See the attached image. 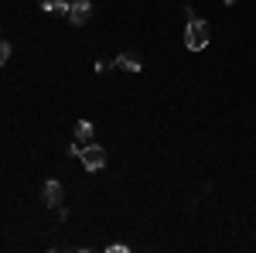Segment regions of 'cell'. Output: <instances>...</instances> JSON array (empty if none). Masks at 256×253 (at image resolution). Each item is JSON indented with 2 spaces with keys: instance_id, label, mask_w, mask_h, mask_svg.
<instances>
[{
  "instance_id": "6",
  "label": "cell",
  "mask_w": 256,
  "mask_h": 253,
  "mask_svg": "<svg viewBox=\"0 0 256 253\" xmlns=\"http://www.w3.org/2000/svg\"><path fill=\"white\" fill-rule=\"evenodd\" d=\"M92 134H96V130H92L89 120H79V123H76V144H92Z\"/></svg>"
},
{
  "instance_id": "7",
  "label": "cell",
  "mask_w": 256,
  "mask_h": 253,
  "mask_svg": "<svg viewBox=\"0 0 256 253\" xmlns=\"http://www.w3.org/2000/svg\"><path fill=\"white\" fill-rule=\"evenodd\" d=\"M68 4L72 0H38V7L48 14H68Z\"/></svg>"
},
{
  "instance_id": "1",
  "label": "cell",
  "mask_w": 256,
  "mask_h": 253,
  "mask_svg": "<svg viewBox=\"0 0 256 253\" xmlns=\"http://www.w3.org/2000/svg\"><path fill=\"white\" fill-rule=\"evenodd\" d=\"M208 24L205 21H198V18H188V31H184V45L192 48V52H202L205 45H208Z\"/></svg>"
},
{
  "instance_id": "8",
  "label": "cell",
  "mask_w": 256,
  "mask_h": 253,
  "mask_svg": "<svg viewBox=\"0 0 256 253\" xmlns=\"http://www.w3.org/2000/svg\"><path fill=\"white\" fill-rule=\"evenodd\" d=\"M10 59V45L7 41H0V69H4V62Z\"/></svg>"
},
{
  "instance_id": "5",
  "label": "cell",
  "mask_w": 256,
  "mask_h": 253,
  "mask_svg": "<svg viewBox=\"0 0 256 253\" xmlns=\"http://www.w3.org/2000/svg\"><path fill=\"white\" fill-rule=\"evenodd\" d=\"M113 65H120L123 72H140V69H144V62H140V55H137V52H120Z\"/></svg>"
},
{
  "instance_id": "10",
  "label": "cell",
  "mask_w": 256,
  "mask_h": 253,
  "mask_svg": "<svg viewBox=\"0 0 256 253\" xmlns=\"http://www.w3.org/2000/svg\"><path fill=\"white\" fill-rule=\"evenodd\" d=\"M222 4H236V0H222Z\"/></svg>"
},
{
  "instance_id": "2",
  "label": "cell",
  "mask_w": 256,
  "mask_h": 253,
  "mask_svg": "<svg viewBox=\"0 0 256 253\" xmlns=\"http://www.w3.org/2000/svg\"><path fill=\"white\" fill-rule=\"evenodd\" d=\"M65 18L72 21L76 28H82L86 21L92 18V0H72V4H68V14H65Z\"/></svg>"
},
{
  "instance_id": "3",
  "label": "cell",
  "mask_w": 256,
  "mask_h": 253,
  "mask_svg": "<svg viewBox=\"0 0 256 253\" xmlns=\"http://www.w3.org/2000/svg\"><path fill=\"white\" fill-rule=\"evenodd\" d=\"M82 164H86V171H99V168L106 164V151H102L99 144H86V151H82Z\"/></svg>"
},
{
  "instance_id": "9",
  "label": "cell",
  "mask_w": 256,
  "mask_h": 253,
  "mask_svg": "<svg viewBox=\"0 0 256 253\" xmlns=\"http://www.w3.org/2000/svg\"><path fill=\"white\" fill-rule=\"evenodd\" d=\"M126 250H130L126 243H113V246H110V253H126Z\"/></svg>"
},
{
  "instance_id": "4",
  "label": "cell",
  "mask_w": 256,
  "mask_h": 253,
  "mask_svg": "<svg viewBox=\"0 0 256 253\" xmlns=\"http://www.w3.org/2000/svg\"><path fill=\"white\" fill-rule=\"evenodd\" d=\"M62 198H65V188H62V181H44V205L58 209Z\"/></svg>"
}]
</instances>
